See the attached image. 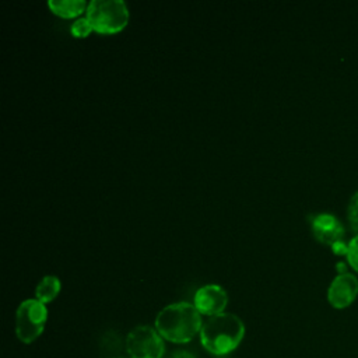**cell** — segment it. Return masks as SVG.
<instances>
[{"mask_svg":"<svg viewBox=\"0 0 358 358\" xmlns=\"http://www.w3.org/2000/svg\"><path fill=\"white\" fill-rule=\"evenodd\" d=\"M201 315L193 303L176 302L162 308L155 317V329L164 340L176 344L192 341L200 334Z\"/></svg>","mask_w":358,"mask_h":358,"instance_id":"6da1fadb","label":"cell"},{"mask_svg":"<svg viewBox=\"0 0 358 358\" xmlns=\"http://www.w3.org/2000/svg\"><path fill=\"white\" fill-rule=\"evenodd\" d=\"M245 336L243 322L234 313H220L208 317L200 330V343L213 355L234 351Z\"/></svg>","mask_w":358,"mask_h":358,"instance_id":"7a4b0ae2","label":"cell"},{"mask_svg":"<svg viewBox=\"0 0 358 358\" xmlns=\"http://www.w3.org/2000/svg\"><path fill=\"white\" fill-rule=\"evenodd\" d=\"M85 17L94 31L116 34L129 22V8L123 0H92L88 3Z\"/></svg>","mask_w":358,"mask_h":358,"instance_id":"3957f363","label":"cell"},{"mask_svg":"<svg viewBox=\"0 0 358 358\" xmlns=\"http://www.w3.org/2000/svg\"><path fill=\"white\" fill-rule=\"evenodd\" d=\"M48 319L45 303L38 299H25L15 313V334L24 344L34 343L43 331Z\"/></svg>","mask_w":358,"mask_h":358,"instance_id":"277c9868","label":"cell"},{"mask_svg":"<svg viewBox=\"0 0 358 358\" xmlns=\"http://www.w3.org/2000/svg\"><path fill=\"white\" fill-rule=\"evenodd\" d=\"M126 351L130 358H162L164 338L155 327L137 326L126 337Z\"/></svg>","mask_w":358,"mask_h":358,"instance_id":"5b68a950","label":"cell"},{"mask_svg":"<svg viewBox=\"0 0 358 358\" xmlns=\"http://www.w3.org/2000/svg\"><path fill=\"white\" fill-rule=\"evenodd\" d=\"M358 295V278L352 273H340L327 289V301L336 309L351 305Z\"/></svg>","mask_w":358,"mask_h":358,"instance_id":"8992f818","label":"cell"},{"mask_svg":"<svg viewBox=\"0 0 358 358\" xmlns=\"http://www.w3.org/2000/svg\"><path fill=\"white\" fill-rule=\"evenodd\" d=\"M227 303H228L227 291L217 284H207L199 288L194 294V301H193V305L196 306L199 313L208 317L224 313Z\"/></svg>","mask_w":358,"mask_h":358,"instance_id":"52a82bcc","label":"cell"},{"mask_svg":"<svg viewBox=\"0 0 358 358\" xmlns=\"http://www.w3.org/2000/svg\"><path fill=\"white\" fill-rule=\"evenodd\" d=\"M313 236L323 245H334L344 239V227L340 220L330 213H319L309 217Z\"/></svg>","mask_w":358,"mask_h":358,"instance_id":"ba28073f","label":"cell"},{"mask_svg":"<svg viewBox=\"0 0 358 358\" xmlns=\"http://www.w3.org/2000/svg\"><path fill=\"white\" fill-rule=\"evenodd\" d=\"M49 8L63 18H71L80 15L84 10H87V3L84 0H49Z\"/></svg>","mask_w":358,"mask_h":358,"instance_id":"9c48e42d","label":"cell"},{"mask_svg":"<svg viewBox=\"0 0 358 358\" xmlns=\"http://www.w3.org/2000/svg\"><path fill=\"white\" fill-rule=\"evenodd\" d=\"M60 288V280L56 275H45L35 288V299L46 305L59 295Z\"/></svg>","mask_w":358,"mask_h":358,"instance_id":"30bf717a","label":"cell"},{"mask_svg":"<svg viewBox=\"0 0 358 358\" xmlns=\"http://www.w3.org/2000/svg\"><path fill=\"white\" fill-rule=\"evenodd\" d=\"M91 31H94V29H92L90 21L87 20V17L77 18L70 25V32L76 38H85V36H88L91 34Z\"/></svg>","mask_w":358,"mask_h":358,"instance_id":"8fae6325","label":"cell"},{"mask_svg":"<svg viewBox=\"0 0 358 358\" xmlns=\"http://www.w3.org/2000/svg\"><path fill=\"white\" fill-rule=\"evenodd\" d=\"M347 218L354 231H358V192L352 194L347 207Z\"/></svg>","mask_w":358,"mask_h":358,"instance_id":"7c38bea8","label":"cell"},{"mask_svg":"<svg viewBox=\"0 0 358 358\" xmlns=\"http://www.w3.org/2000/svg\"><path fill=\"white\" fill-rule=\"evenodd\" d=\"M347 260L350 266L358 271V235H355L350 242H348V253H347Z\"/></svg>","mask_w":358,"mask_h":358,"instance_id":"4fadbf2b","label":"cell"},{"mask_svg":"<svg viewBox=\"0 0 358 358\" xmlns=\"http://www.w3.org/2000/svg\"><path fill=\"white\" fill-rule=\"evenodd\" d=\"M330 248H331V250H333L336 255H345V256H347V253H348V243H347L344 239L336 242V243L331 245Z\"/></svg>","mask_w":358,"mask_h":358,"instance_id":"5bb4252c","label":"cell"},{"mask_svg":"<svg viewBox=\"0 0 358 358\" xmlns=\"http://www.w3.org/2000/svg\"><path fill=\"white\" fill-rule=\"evenodd\" d=\"M171 358H196V357L187 351H176L171 355Z\"/></svg>","mask_w":358,"mask_h":358,"instance_id":"9a60e30c","label":"cell"}]
</instances>
